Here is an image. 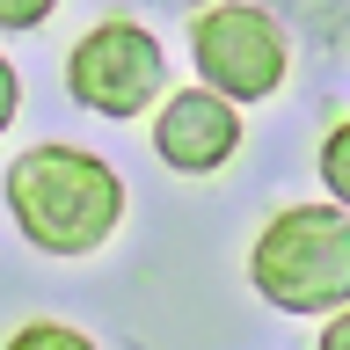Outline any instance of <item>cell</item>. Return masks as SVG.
Listing matches in <instances>:
<instances>
[{"mask_svg": "<svg viewBox=\"0 0 350 350\" xmlns=\"http://www.w3.org/2000/svg\"><path fill=\"white\" fill-rule=\"evenodd\" d=\"M59 0H0V29H37Z\"/></svg>", "mask_w": 350, "mask_h": 350, "instance_id": "8", "label": "cell"}, {"mask_svg": "<svg viewBox=\"0 0 350 350\" xmlns=\"http://www.w3.org/2000/svg\"><path fill=\"white\" fill-rule=\"evenodd\" d=\"M314 350H350V306L343 314H328V328H321V343Z\"/></svg>", "mask_w": 350, "mask_h": 350, "instance_id": "10", "label": "cell"}, {"mask_svg": "<svg viewBox=\"0 0 350 350\" xmlns=\"http://www.w3.org/2000/svg\"><path fill=\"white\" fill-rule=\"evenodd\" d=\"M248 278L284 314H343L350 306V212L343 204H284L248 248Z\"/></svg>", "mask_w": 350, "mask_h": 350, "instance_id": "2", "label": "cell"}, {"mask_svg": "<svg viewBox=\"0 0 350 350\" xmlns=\"http://www.w3.org/2000/svg\"><path fill=\"white\" fill-rule=\"evenodd\" d=\"M15 103H22V73H15L8 59H0V131L15 124Z\"/></svg>", "mask_w": 350, "mask_h": 350, "instance_id": "9", "label": "cell"}, {"mask_svg": "<svg viewBox=\"0 0 350 350\" xmlns=\"http://www.w3.org/2000/svg\"><path fill=\"white\" fill-rule=\"evenodd\" d=\"M234 146H241V117H234L226 95H212V88H183V95H168L161 117H153V153H161L175 175L226 168Z\"/></svg>", "mask_w": 350, "mask_h": 350, "instance_id": "5", "label": "cell"}, {"mask_svg": "<svg viewBox=\"0 0 350 350\" xmlns=\"http://www.w3.org/2000/svg\"><path fill=\"white\" fill-rule=\"evenodd\" d=\"M0 350H95V343H88L81 328H66V321H22Z\"/></svg>", "mask_w": 350, "mask_h": 350, "instance_id": "6", "label": "cell"}, {"mask_svg": "<svg viewBox=\"0 0 350 350\" xmlns=\"http://www.w3.org/2000/svg\"><path fill=\"white\" fill-rule=\"evenodd\" d=\"M161 88H168V59H161L146 22L109 15L66 51V95L95 117H139Z\"/></svg>", "mask_w": 350, "mask_h": 350, "instance_id": "4", "label": "cell"}, {"mask_svg": "<svg viewBox=\"0 0 350 350\" xmlns=\"http://www.w3.org/2000/svg\"><path fill=\"white\" fill-rule=\"evenodd\" d=\"M321 183L336 190V204L350 212V117H343V124H336V131L321 139Z\"/></svg>", "mask_w": 350, "mask_h": 350, "instance_id": "7", "label": "cell"}, {"mask_svg": "<svg viewBox=\"0 0 350 350\" xmlns=\"http://www.w3.org/2000/svg\"><path fill=\"white\" fill-rule=\"evenodd\" d=\"M8 212H15L22 241L44 256H95L117 219H124V183L103 153L88 146H29L8 168Z\"/></svg>", "mask_w": 350, "mask_h": 350, "instance_id": "1", "label": "cell"}, {"mask_svg": "<svg viewBox=\"0 0 350 350\" xmlns=\"http://www.w3.org/2000/svg\"><path fill=\"white\" fill-rule=\"evenodd\" d=\"M190 59L197 73L212 81V95L226 103H262L278 95L284 66H292V44H284L278 15L256 8V0H219L190 22Z\"/></svg>", "mask_w": 350, "mask_h": 350, "instance_id": "3", "label": "cell"}]
</instances>
